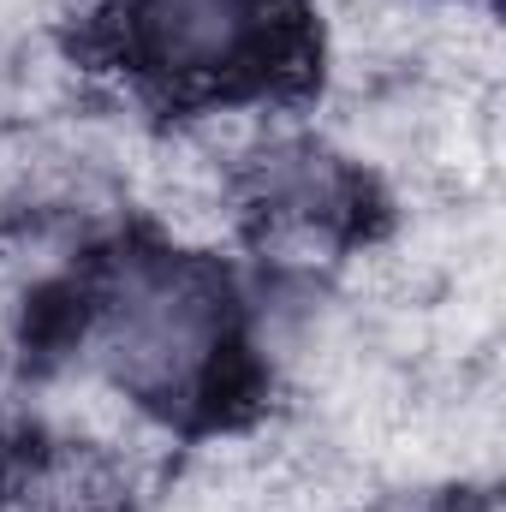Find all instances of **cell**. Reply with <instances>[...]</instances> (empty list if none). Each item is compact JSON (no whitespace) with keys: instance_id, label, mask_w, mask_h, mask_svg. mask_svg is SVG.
Instances as JSON below:
<instances>
[{"instance_id":"obj_2","label":"cell","mask_w":506,"mask_h":512,"mask_svg":"<svg viewBox=\"0 0 506 512\" xmlns=\"http://www.w3.org/2000/svg\"><path fill=\"white\" fill-rule=\"evenodd\" d=\"M102 36L137 84L179 102H233L292 72L298 0H108Z\"/></svg>"},{"instance_id":"obj_1","label":"cell","mask_w":506,"mask_h":512,"mask_svg":"<svg viewBox=\"0 0 506 512\" xmlns=\"http://www.w3.org/2000/svg\"><path fill=\"white\" fill-rule=\"evenodd\" d=\"M84 352L137 417H191L221 393L239 352L233 286L203 256H126L90 298Z\"/></svg>"}]
</instances>
